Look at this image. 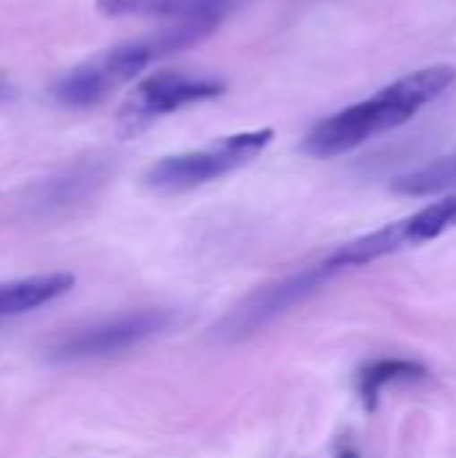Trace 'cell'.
Returning a JSON list of instances; mask_svg holds the SVG:
<instances>
[{"label": "cell", "instance_id": "5bb4252c", "mask_svg": "<svg viewBox=\"0 0 456 458\" xmlns=\"http://www.w3.org/2000/svg\"><path fill=\"white\" fill-rule=\"evenodd\" d=\"M339 458H360V456H357L355 451H349V448H347V451H341V454H339Z\"/></svg>", "mask_w": 456, "mask_h": 458}, {"label": "cell", "instance_id": "30bf717a", "mask_svg": "<svg viewBox=\"0 0 456 458\" xmlns=\"http://www.w3.org/2000/svg\"><path fill=\"white\" fill-rule=\"evenodd\" d=\"M73 284H75L73 274H40V276L0 282V319L35 311L70 293Z\"/></svg>", "mask_w": 456, "mask_h": 458}, {"label": "cell", "instance_id": "8992f818", "mask_svg": "<svg viewBox=\"0 0 456 458\" xmlns=\"http://www.w3.org/2000/svg\"><path fill=\"white\" fill-rule=\"evenodd\" d=\"M452 228H456V191L446 193L443 199H438L433 204H427L425 209L414 212L411 217H403L398 223H390L374 233H366V236L344 244L341 250H336L331 255V260L339 268L366 266V263H374L379 258L395 255L400 250L427 244Z\"/></svg>", "mask_w": 456, "mask_h": 458}, {"label": "cell", "instance_id": "5b68a950", "mask_svg": "<svg viewBox=\"0 0 456 458\" xmlns=\"http://www.w3.org/2000/svg\"><path fill=\"white\" fill-rule=\"evenodd\" d=\"M172 325V314L164 309H140L129 314H118L110 319H99L75 330L62 333L46 352V357L56 365H73L86 360H105L121 352H129L153 335L164 333Z\"/></svg>", "mask_w": 456, "mask_h": 458}, {"label": "cell", "instance_id": "277c9868", "mask_svg": "<svg viewBox=\"0 0 456 458\" xmlns=\"http://www.w3.org/2000/svg\"><path fill=\"white\" fill-rule=\"evenodd\" d=\"M226 91V81L212 75H191L183 70H161L137 83L116 115V131L121 140H134L145 134L164 115L196 105Z\"/></svg>", "mask_w": 456, "mask_h": 458}, {"label": "cell", "instance_id": "52a82bcc", "mask_svg": "<svg viewBox=\"0 0 456 458\" xmlns=\"http://www.w3.org/2000/svg\"><path fill=\"white\" fill-rule=\"evenodd\" d=\"M336 271H339V266L328 258V260H323L306 271H298L282 282L261 287L226 319L223 333L231 338H245V335L255 333L258 327H263L266 322H271L274 317H280L290 306H296L304 298H309L312 293H317Z\"/></svg>", "mask_w": 456, "mask_h": 458}, {"label": "cell", "instance_id": "8fae6325", "mask_svg": "<svg viewBox=\"0 0 456 458\" xmlns=\"http://www.w3.org/2000/svg\"><path fill=\"white\" fill-rule=\"evenodd\" d=\"M427 378V368L411 360H379L371 362L360 370L357 378V394L360 403L368 413H374L379 408V397L387 386L392 384H409V381H425Z\"/></svg>", "mask_w": 456, "mask_h": 458}, {"label": "cell", "instance_id": "9c48e42d", "mask_svg": "<svg viewBox=\"0 0 456 458\" xmlns=\"http://www.w3.org/2000/svg\"><path fill=\"white\" fill-rule=\"evenodd\" d=\"M237 0H97L105 16H153L177 21H220Z\"/></svg>", "mask_w": 456, "mask_h": 458}, {"label": "cell", "instance_id": "7c38bea8", "mask_svg": "<svg viewBox=\"0 0 456 458\" xmlns=\"http://www.w3.org/2000/svg\"><path fill=\"white\" fill-rule=\"evenodd\" d=\"M449 188H456V150L427 166H419L392 180V191L403 196H430V193H441Z\"/></svg>", "mask_w": 456, "mask_h": 458}, {"label": "cell", "instance_id": "3957f363", "mask_svg": "<svg viewBox=\"0 0 456 458\" xmlns=\"http://www.w3.org/2000/svg\"><path fill=\"white\" fill-rule=\"evenodd\" d=\"M271 140H274L271 129L231 134L207 148L167 156V158L156 161L145 172L142 182H145V188H151L156 193H185V191H194L199 185H207L212 180H220V177L247 166L269 148Z\"/></svg>", "mask_w": 456, "mask_h": 458}, {"label": "cell", "instance_id": "4fadbf2b", "mask_svg": "<svg viewBox=\"0 0 456 458\" xmlns=\"http://www.w3.org/2000/svg\"><path fill=\"white\" fill-rule=\"evenodd\" d=\"M13 97H16V89L11 86V81L0 78V102H8V99H13Z\"/></svg>", "mask_w": 456, "mask_h": 458}, {"label": "cell", "instance_id": "7a4b0ae2", "mask_svg": "<svg viewBox=\"0 0 456 458\" xmlns=\"http://www.w3.org/2000/svg\"><path fill=\"white\" fill-rule=\"evenodd\" d=\"M215 27H218V21H207V19L177 21V27H172V30L110 46V48L99 51L97 56L75 64L62 78H56L51 83V97L62 107H70V110L94 107L102 99H108L116 89H121L124 83L137 78L156 59L172 56V54L199 43Z\"/></svg>", "mask_w": 456, "mask_h": 458}, {"label": "cell", "instance_id": "6da1fadb", "mask_svg": "<svg viewBox=\"0 0 456 458\" xmlns=\"http://www.w3.org/2000/svg\"><path fill=\"white\" fill-rule=\"evenodd\" d=\"M454 81L456 70L452 64H433L409 72L374 97L360 99L314 123L312 131L304 137L301 150L312 158H333L349 153L363 142L411 121L419 110L449 91Z\"/></svg>", "mask_w": 456, "mask_h": 458}, {"label": "cell", "instance_id": "ba28073f", "mask_svg": "<svg viewBox=\"0 0 456 458\" xmlns=\"http://www.w3.org/2000/svg\"><path fill=\"white\" fill-rule=\"evenodd\" d=\"M108 174H110L108 158L86 156V158L75 161L73 166L56 172L54 177H48L43 185H38L30 207L35 212H46V215H59L65 209L81 207L86 199H91L102 188Z\"/></svg>", "mask_w": 456, "mask_h": 458}]
</instances>
